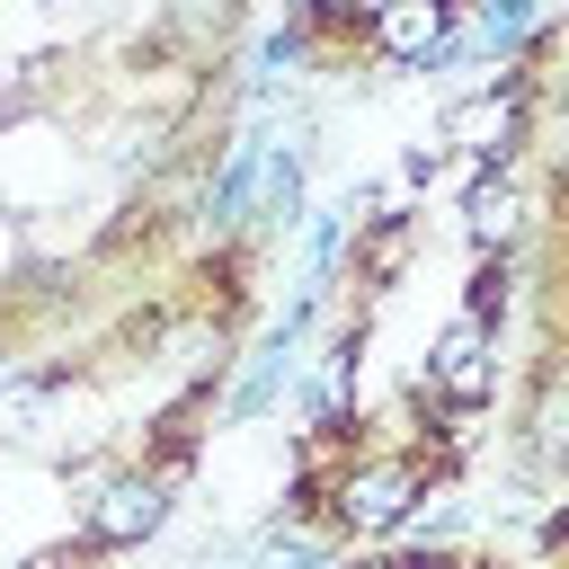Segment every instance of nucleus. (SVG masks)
<instances>
[{
    "instance_id": "nucleus-1",
    "label": "nucleus",
    "mask_w": 569,
    "mask_h": 569,
    "mask_svg": "<svg viewBox=\"0 0 569 569\" xmlns=\"http://www.w3.org/2000/svg\"><path fill=\"white\" fill-rule=\"evenodd\" d=\"M169 471H116L98 498H89V533L98 542H142V533H160V516H169Z\"/></svg>"
},
{
    "instance_id": "nucleus-2",
    "label": "nucleus",
    "mask_w": 569,
    "mask_h": 569,
    "mask_svg": "<svg viewBox=\"0 0 569 569\" xmlns=\"http://www.w3.org/2000/svg\"><path fill=\"white\" fill-rule=\"evenodd\" d=\"M427 373H436L453 400H480V391H489V329H480L471 311H462V320H445V338H436Z\"/></svg>"
},
{
    "instance_id": "nucleus-3",
    "label": "nucleus",
    "mask_w": 569,
    "mask_h": 569,
    "mask_svg": "<svg viewBox=\"0 0 569 569\" xmlns=\"http://www.w3.org/2000/svg\"><path fill=\"white\" fill-rule=\"evenodd\" d=\"M409 489H418V471H409V462H365V471H347L338 516H347V525H391Z\"/></svg>"
},
{
    "instance_id": "nucleus-4",
    "label": "nucleus",
    "mask_w": 569,
    "mask_h": 569,
    "mask_svg": "<svg viewBox=\"0 0 569 569\" xmlns=\"http://www.w3.org/2000/svg\"><path fill=\"white\" fill-rule=\"evenodd\" d=\"M436 44H445V0H391V9H382V53L427 62Z\"/></svg>"
},
{
    "instance_id": "nucleus-5",
    "label": "nucleus",
    "mask_w": 569,
    "mask_h": 569,
    "mask_svg": "<svg viewBox=\"0 0 569 569\" xmlns=\"http://www.w3.org/2000/svg\"><path fill=\"white\" fill-rule=\"evenodd\" d=\"M293 338H302V311H293V320H284V329L267 338V356H258V373H249V382L231 391V418H258V409H267V400H276V391L293 382Z\"/></svg>"
},
{
    "instance_id": "nucleus-6",
    "label": "nucleus",
    "mask_w": 569,
    "mask_h": 569,
    "mask_svg": "<svg viewBox=\"0 0 569 569\" xmlns=\"http://www.w3.org/2000/svg\"><path fill=\"white\" fill-rule=\"evenodd\" d=\"M533 18H542V0H480L471 44H480V53H516V44L533 36Z\"/></svg>"
},
{
    "instance_id": "nucleus-7",
    "label": "nucleus",
    "mask_w": 569,
    "mask_h": 569,
    "mask_svg": "<svg viewBox=\"0 0 569 569\" xmlns=\"http://www.w3.org/2000/svg\"><path fill=\"white\" fill-rule=\"evenodd\" d=\"M258 160H267L258 142H240V151H231V169H222V178H213V196H204V222H240V213H249V196H258Z\"/></svg>"
},
{
    "instance_id": "nucleus-8",
    "label": "nucleus",
    "mask_w": 569,
    "mask_h": 569,
    "mask_svg": "<svg viewBox=\"0 0 569 569\" xmlns=\"http://www.w3.org/2000/svg\"><path fill=\"white\" fill-rule=\"evenodd\" d=\"M462 222H471L480 240H507V231H516V187H507V178H471Z\"/></svg>"
},
{
    "instance_id": "nucleus-9",
    "label": "nucleus",
    "mask_w": 569,
    "mask_h": 569,
    "mask_svg": "<svg viewBox=\"0 0 569 569\" xmlns=\"http://www.w3.org/2000/svg\"><path fill=\"white\" fill-rule=\"evenodd\" d=\"M516 116H525V107H516V98H480V107H462V142H471V151H489V160H498V151H507V142H516Z\"/></svg>"
},
{
    "instance_id": "nucleus-10",
    "label": "nucleus",
    "mask_w": 569,
    "mask_h": 569,
    "mask_svg": "<svg viewBox=\"0 0 569 569\" xmlns=\"http://www.w3.org/2000/svg\"><path fill=\"white\" fill-rule=\"evenodd\" d=\"M258 196H267V222H284L293 196H302V160H293V151H267V160H258Z\"/></svg>"
},
{
    "instance_id": "nucleus-11",
    "label": "nucleus",
    "mask_w": 569,
    "mask_h": 569,
    "mask_svg": "<svg viewBox=\"0 0 569 569\" xmlns=\"http://www.w3.org/2000/svg\"><path fill=\"white\" fill-rule=\"evenodd\" d=\"M231 27V0H169V36H187V44H213Z\"/></svg>"
},
{
    "instance_id": "nucleus-12",
    "label": "nucleus",
    "mask_w": 569,
    "mask_h": 569,
    "mask_svg": "<svg viewBox=\"0 0 569 569\" xmlns=\"http://www.w3.org/2000/svg\"><path fill=\"white\" fill-rule=\"evenodd\" d=\"M44 400H53V382H9V391H0V436H36Z\"/></svg>"
},
{
    "instance_id": "nucleus-13",
    "label": "nucleus",
    "mask_w": 569,
    "mask_h": 569,
    "mask_svg": "<svg viewBox=\"0 0 569 569\" xmlns=\"http://www.w3.org/2000/svg\"><path fill=\"white\" fill-rule=\"evenodd\" d=\"M533 453H542V462H569V391H551V400L533 409Z\"/></svg>"
},
{
    "instance_id": "nucleus-14",
    "label": "nucleus",
    "mask_w": 569,
    "mask_h": 569,
    "mask_svg": "<svg viewBox=\"0 0 569 569\" xmlns=\"http://www.w3.org/2000/svg\"><path fill=\"white\" fill-rule=\"evenodd\" d=\"M302 53H311V44H302V27H284V36H267V53H258V62H267V71H293Z\"/></svg>"
},
{
    "instance_id": "nucleus-15",
    "label": "nucleus",
    "mask_w": 569,
    "mask_h": 569,
    "mask_svg": "<svg viewBox=\"0 0 569 569\" xmlns=\"http://www.w3.org/2000/svg\"><path fill=\"white\" fill-rule=\"evenodd\" d=\"M329 258H338V213H320V231H311V276H329Z\"/></svg>"
},
{
    "instance_id": "nucleus-16",
    "label": "nucleus",
    "mask_w": 569,
    "mask_h": 569,
    "mask_svg": "<svg viewBox=\"0 0 569 569\" xmlns=\"http://www.w3.org/2000/svg\"><path fill=\"white\" fill-rule=\"evenodd\" d=\"M293 9H311V18H338V9H356V0H293Z\"/></svg>"
},
{
    "instance_id": "nucleus-17",
    "label": "nucleus",
    "mask_w": 569,
    "mask_h": 569,
    "mask_svg": "<svg viewBox=\"0 0 569 569\" xmlns=\"http://www.w3.org/2000/svg\"><path fill=\"white\" fill-rule=\"evenodd\" d=\"M560 151H569V89H560Z\"/></svg>"
},
{
    "instance_id": "nucleus-18",
    "label": "nucleus",
    "mask_w": 569,
    "mask_h": 569,
    "mask_svg": "<svg viewBox=\"0 0 569 569\" xmlns=\"http://www.w3.org/2000/svg\"><path fill=\"white\" fill-rule=\"evenodd\" d=\"M347 569H391V560H347Z\"/></svg>"
}]
</instances>
